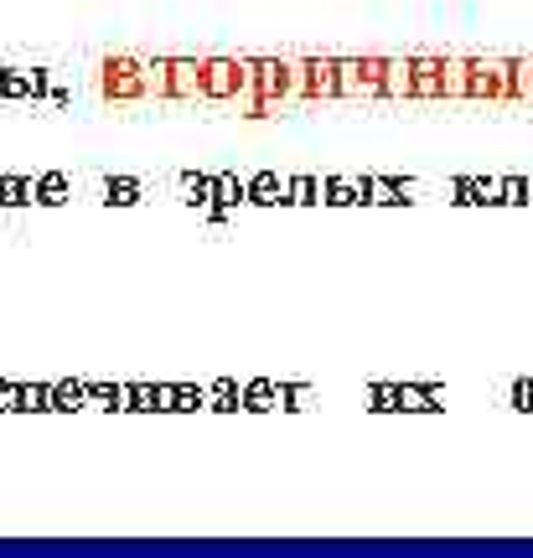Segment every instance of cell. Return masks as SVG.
I'll list each match as a JSON object with an SVG mask.
<instances>
[{
  "instance_id": "6da1fadb",
  "label": "cell",
  "mask_w": 533,
  "mask_h": 558,
  "mask_svg": "<svg viewBox=\"0 0 533 558\" xmlns=\"http://www.w3.org/2000/svg\"><path fill=\"white\" fill-rule=\"evenodd\" d=\"M399 409H435V388H394Z\"/></svg>"
},
{
  "instance_id": "7a4b0ae2",
  "label": "cell",
  "mask_w": 533,
  "mask_h": 558,
  "mask_svg": "<svg viewBox=\"0 0 533 558\" xmlns=\"http://www.w3.org/2000/svg\"><path fill=\"white\" fill-rule=\"evenodd\" d=\"M244 192H249L254 202H275V192H285V186H280V176H259V181L244 186Z\"/></svg>"
},
{
  "instance_id": "3957f363",
  "label": "cell",
  "mask_w": 533,
  "mask_h": 558,
  "mask_svg": "<svg viewBox=\"0 0 533 558\" xmlns=\"http://www.w3.org/2000/svg\"><path fill=\"white\" fill-rule=\"evenodd\" d=\"M285 192H290V202H316V192H321V181H316V176H295V181L285 186Z\"/></svg>"
},
{
  "instance_id": "277c9868",
  "label": "cell",
  "mask_w": 533,
  "mask_h": 558,
  "mask_svg": "<svg viewBox=\"0 0 533 558\" xmlns=\"http://www.w3.org/2000/svg\"><path fill=\"white\" fill-rule=\"evenodd\" d=\"M213 192H218L223 202H239V197H244V186H239V181H233V176H223V181L213 186Z\"/></svg>"
},
{
  "instance_id": "5b68a950",
  "label": "cell",
  "mask_w": 533,
  "mask_h": 558,
  "mask_svg": "<svg viewBox=\"0 0 533 558\" xmlns=\"http://www.w3.org/2000/svg\"><path fill=\"white\" fill-rule=\"evenodd\" d=\"M513 403H518V409H533V383H528V378L513 383Z\"/></svg>"
}]
</instances>
